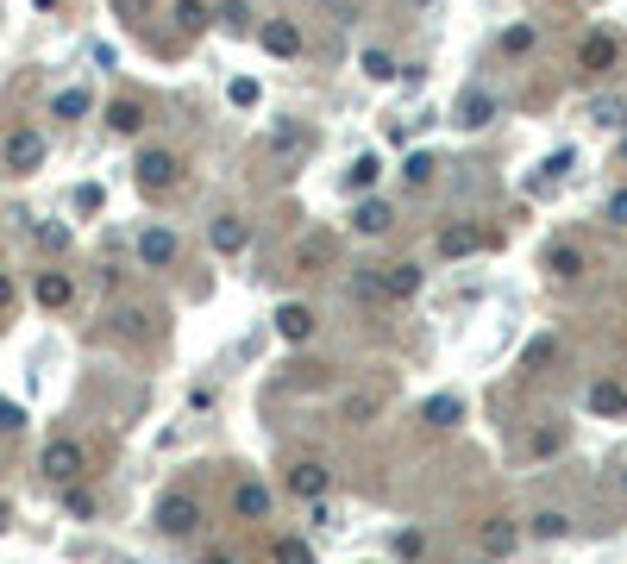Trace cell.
<instances>
[{
    "instance_id": "obj_1",
    "label": "cell",
    "mask_w": 627,
    "mask_h": 564,
    "mask_svg": "<svg viewBox=\"0 0 627 564\" xmlns=\"http://www.w3.org/2000/svg\"><path fill=\"white\" fill-rule=\"evenodd\" d=\"M138 188H145V195H170V188L182 182V157L176 151H138Z\"/></svg>"
},
{
    "instance_id": "obj_2",
    "label": "cell",
    "mask_w": 627,
    "mask_h": 564,
    "mask_svg": "<svg viewBox=\"0 0 627 564\" xmlns=\"http://www.w3.org/2000/svg\"><path fill=\"white\" fill-rule=\"evenodd\" d=\"M621 63V38L615 32H584V44H577V69H584V76H609V69Z\"/></svg>"
},
{
    "instance_id": "obj_3",
    "label": "cell",
    "mask_w": 627,
    "mask_h": 564,
    "mask_svg": "<svg viewBox=\"0 0 627 564\" xmlns=\"http://www.w3.org/2000/svg\"><path fill=\"white\" fill-rule=\"evenodd\" d=\"M176 257H182V239L170 226H145V232H138V264H145V270H170Z\"/></svg>"
},
{
    "instance_id": "obj_4",
    "label": "cell",
    "mask_w": 627,
    "mask_h": 564,
    "mask_svg": "<svg viewBox=\"0 0 627 564\" xmlns=\"http://www.w3.org/2000/svg\"><path fill=\"white\" fill-rule=\"evenodd\" d=\"M82 464H88V452H82L76 439H51V445H44V464H38V470H44L51 483H76Z\"/></svg>"
},
{
    "instance_id": "obj_5",
    "label": "cell",
    "mask_w": 627,
    "mask_h": 564,
    "mask_svg": "<svg viewBox=\"0 0 627 564\" xmlns=\"http://www.w3.org/2000/svg\"><path fill=\"white\" fill-rule=\"evenodd\" d=\"M0 157H7L13 176H32L38 163H44V138H38L32 126H13V132H7V151H0Z\"/></svg>"
},
{
    "instance_id": "obj_6",
    "label": "cell",
    "mask_w": 627,
    "mask_h": 564,
    "mask_svg": "<svg viewBox=\"0 0 627 564\" xmlns=\"http://www.w3.org/2000/svg\"><path fill=\"white\" fill-rule=\"evenodd\" d=\"M433 251L446 257H471V251H483V226L477 220H452V226H439V239H433Z\"/></svg>"
},
{
    "instance_id": "obj_7",
    "label": "cell",
    "mask_w": 627,
    "mask_h": 564,
    "mask_svg": "<svg viewBox=\"0 0 627 564\" xmlns=\"http://www.w3.org/2000/svg\"><path fill=\"white\" fill-rule=\"evenodd\" d=\"M201 527V508L189 496H164V508H157V533H170V539H189Z\"/></svg>"
},
{
    "instance_id": "obj_8",
    "label": "cell",
    "mask_w": 627,
    "mask_h": 564,
    "mask_svg": "<svg viewBox=\"0 0 627 564\" xmlns=\"http://www.w3.org/2000/svg\"><path fill=\"white\" fill-rule=\"evenodd\" d=\"M496 120V94H483V88H464L458 94V113H452V126H464V132H483Z\"/></svg>"
},
{
    "instance_id": "obj_9",
    "label": "cell",
    "mask_w": 627,
    "mask_h": 564,
    "mask_svg": "<svg viewBox=\"0 0 627 564\" xmlns=\"http://www.w3.org/2000/svg\"><path fill=\"white\" fill-rule=\"evenodd\" d=\"M289 489H295L301 502H320V496H327V489H333V470L308 458V464H295V470H289Z\"/></svg>"
},
{
    "instance_id": "obj_10",
    "label": "cell",
    "mask_w": 627,
    "mask_h": 564,
    "mask_svg": "<svg viewBox=\"0 0 627 564\" xmlns=\"http://www.w3.org/2000/svg\"><path fill=\"white\" fill-rule=\"evenodd\" d=\"M32 295H38V308H51V314H63L69 301H76V282H69L63 270H44L38 282H32Z\"/></svg>"
},
{
    "instance_id": "obj_11",
    "label": "cell",
    "mask_w": 627,
    "mask_h": 564,
    "mask_svg": "<svg viewBox=\"0 0 627 564\" xmlns=\"http://www.w3.org/2000/svg\"><path fill=\"white\" fill-rule=\"evenodd\" d=\"M276 333H283L289 345L314 339V308H308V301H289V308H276Z\"/></svg>"
},
{
    "instance_id": "obj_12",
    "label": "cell",
    "mask_w": 627,
    "mask_h": 564,
    "mask_svg": "<svg viewBox=\"0 0 627 564\" xmlns=\"http://www.w3.org/2000/svg\"><path fill=\"white\" fill-rule=\"evenodd\" d=\"M383 295L389 301H414L421 295V264H389L383 270Z\"/></svg>"
},
{
    "instance_id": "obj_13",
    "label": "cell",
    "mask_w": 627,
    "mask_h": 564,
    "mask_svg": "<svg viewBox=\"0 0 627 564\" xmlns=\"http://www.w3.org/2000/svg\"><path fill=\"white\" fill-rule=\"evenodd\" d=\"M232 514H239V521H264L270 514V489L264 483H239L232 489Z\"/></svg>"
},
{
    "instance_id": "obj_14",
    "label": "cell",
    "mask_w": 627,
    "mask_h": 564,
    "mask_svg": "<svg viewBox=\"0 0 627 564\" xmlns=\"http://www.w3.org/2000/svg\"><path fill=\"white\" fill-rule=\"evenodd\" d=\"M245 239H251V226H245L239 214H220V220H214V251H220V257H239Z\"/></svg>"
},
{
    "instance_id": "obj_15",
    "label": "cell",
    "mask_w": 627,
    "mask_h": 564,
    "mask_svg": "<svg viewBox=\"0 0 627 564\" xmlns=\"http://www.w3.org/2000/svg\"><path fill=\"white\" fill-rule=\"evenodd\" d=\"M258 38H264V51H270V57H295V51H301V26H289V19L264 26Z\"/></svg>"
},
{
    "instance_id": "obj_16",
    "label": "cell",
    "mask_w": 627,
    "mask_h": 564,
    "mask_svg": "<svg viewBox=\"0 0 627 564\" xmlns=\"http://www.w3.org/2000/svg\"><path fill=\"white\" fill-rule=\"evenodd\" d=\"M565 170H571V151H552V157L540 163V176H527V188H533V195H552V188L565 182Z\"/></svg>"
},
{
    "instance_id": "obj_17",
    "label": "cell",
    "mask_w": 627,
    "mask_h": 564,
    "mask_svg": "<svg viewBox=\"0 0 627 564\" xmlns=\"http://www.w3.org/2000/svg\"><path fill=\"white\" fill-rule=\"evenodd\" d=\"M214 26L232 32V38H251V7H245V0H220V7H214Z\"/></svg>"
},
{
    "instance_id": "obj_18",
    "label": "cell",
    "mask_w": 627,
    "mask_h": 564,
    "mask_svg": "<svg viewBox=\"0 0 627 564\" xmlns=\"http://www.w3.org/2000/svg\"><path fill=\"white\" fill-rule=\"evenodd\" d=\"M107 126L120 132V138L145 132V101H113V107H107Z\"/></svg>"
},
{
    "instance_id": "obj_19",
    "label": "cell",
    "mask_w": 627,
    "mask_h": 564,
    "mask_svg": "<svg viewBox=\"0 0 627 564\" xmlns=\"http://www.w3.org/2000/svg\"><path fill=\"white\" fill-rule=\"evenodd\" d=\"M521 546V527L515 521H483V552L502 558V552H515Z\"/></svg>"
},
{
    "instance_id": "obj_20",
    "label": "cell",
    "mask_w": 627,
    "mask_h": 564,
    "mask_svg": "<svg viewBox=\"0 0 627 564\" xmlns=\"http://www.w3.org/2000/svg\"><path fill=\"white\" fill-rule=\"evenodd\" d=\"M546 270L559 276V282H577V276H584V251H577V245H552L546 251Z\"/></svg>"
},
{
    "instance_id": "obj_21",
    "label": "cell",
    "mask_w": 627,
    "mask_h": 564,
    "mask_svg": "<svg viewBox=\"0 0 627 564\" xmlns=\"http://www.w3.org/2000/svg\"><path fill=\"white\" fill-rule=\"evenodd\" d=\"M333 257V232H314V239H301V251H295V270L308 276V270H320Z\"/></svg>"
},
{
    "instance_id": "obj_22",
    "label": "cell",
    "mask_w": 627,
    "mask_h": 564,
    "mask_svg": "<svg viewBox=\"0 0 627 564\" xmlns=\"http://www.w3.org/2000/svg\"><path fill=\"white\" fill-rule=\"evenodd\" d=\"M427 427H458V420H464V402H458V395H427Z\"/></svg>"
},
{
    "instance_id": "obj_23",
    "label": "cell",
    "mask_w": 627,
    "mask_h": 564,
    "mask_svg": "<svg viewBox=\"0 0 627 564\" xmlns=\"http://www.w3.org/2000/svg\"><path fill=\"white\" fill-rule=\"evenodd\" d=\"M176 26H182V38H195L201 26H214V7L207 0H176Z\"/></svg>"
},
{
    "instance_id": "obj_24",
    "label": "cell",
    "mask_w": 627,
    "mask_h": 564,
    "mask_svg": "<svg viewBox=\"0 0 627 564\" xmlns=\"http://www.w3.org/2000/svg\"><path fill=\"white\" fill-rule=\"evenodd\" d=\"M389 220H396V214H389V201H358V214H352L358 232H389Z\"/></svg>"
},
{
    "instance_id": "obj_25",
    "label": "cell",
    "mask_w": 627,
    "mask_h": 564,
    "mask_svg": "<svg viewBox=\"0 0 627 564\" xmlns=\"http://www.w3.org/2000/svg\"><path fill=\"white\" fill-rule=\"evenodd\" d=\"M590 408L596 414H627V389L621 383H590Z\"/></svg>"
},
{
    "instance_id": "obj_26",
    "label": "cell",
    "mask_w": 627,
    "mask_h": 564,
    "mask_svg": "<svg viewBox=\"0 0 627 564\" xmlns=\"http://www.w3.org/2000/svg\"><path fill=\"white\" fill-rule=\"evenodd\" d=\"M88 107H95V101H88V88H63L57 101H51V113H57V120H82Z\"/></svg>"
},
{
    "instance_id": "obj_27",
    "label": "cell",
    "mask_w": 627,
    "mask_h": 564,
    "mask_svg": "<svg viewBox=\"0 0 627 564\" xmlns=\"http://www.w3.org/2000/svg\"><path fill=\"white\" fill-rule=\"evenodd\" d=\"M571 533V521H565V514L559 508H546V514H533V539H565Z\"/></svg>"
},
{
    "instance_id": "obj_28",
    "label": "cell",
    "mask_w": 627,
    "mask_h": 564,
    "mask_svg": "<svg viewBox=\"0 0 627 564\" xmlns=\"http://www.w3.org/2000/svg\"><path fill=\"white\" fill-rule=\"evenodd\" d=\"M552 358H559V339H552V333H540V339L527 345V358H521V364H527V370H546Z\"/></svg>"
},
{
    "instance_id": "obj_29",
    "label": "cell",
    "mask_w": 627,
    "mask_h": 564,
    "mask_svg": "<svg viewBox=\"0 0 627 564\" xmlns=\"http://www.w3.org/2000/svg\"><path fill=\"white\" fill-rule=\"evenodd\" d=\"M377 170H383V163H377V157L364 151V157L352 163V170H345V188H370V182H377Z\"/></svg>"
},
{
    "instance_id": "obj_30",
    "label": "cell",
    "mask_w": 627,
    "mask_h": 564,
    "mask_svg": "<svg viewBox=\"0 0 627 564\" xmlns=\"http://www.w3.org/2000/svg\"><path fill=\"white\" fill-rule=\"evenodd\" d=\"M32 239H38L44 251H63V245H69V226H51V220H32Z\"/></svg>"
},
{
    "instance_id": "obj_31",
    "label": "cell",
    "mask_w": 627,
    "mask_h": 564,
    "mask_svg": "<svg viewBox=\"0 0 627 564\" xmlns=\"http://www.w3.org/2000/svg\"><path fill=\"white\" fill-rule=\"evenodd\" d=\"M345 420H352V427H370V420H377V395H352V402H345Z\"/></svg>"
},
{
    "instance_id": "obj_32",
    "label": "cell",
    "mask_w": 627,
    "mask_h": 564,
    "mask_svg": "<svg viewBox=\"0 0 627 564\" xmlns=\"http://www.w3.org/2000/svg\"><path fill=\"white\" fill-rule=\"evenodd\" d=\"M63 508L76 514V521H88V514H95V496H88V489H76V483H63Z\"/></svg>"
},
{
    "instance_id": "obj_33",
    "label": "cell",
    "mask_w": 627,
    "mask_h": 564,
    "mask_svg": "<svg viewBox=\"0 0 627 564\" xmlns=\"http://www.w3.org/2000/svg\"><path fill=\"white\" fill-rule=\"evenodd\" d=\"M364 76L370 82H389V76H396V57H389V51H364Z\"/></svg>"
},
{
    "instance_id": "obj_34",
    "label": "cell",
    "mask_w": 627,
    "mask_h": 564,
    "mask_svg": "<svg viewBox=\"0 0 627 564\" xmlns=\"http://www.w3.org/2000/svg\"><path fill=\"white\" fill-rule=\"evenodd\" d=\"M502 51H508V57L533 51V26H508V32H502Z\"/></svg>"
},
{
    "instance_id": "obj_35",
    "label": "cell",
    "mask_w": 627,
    "mask_h": 564,
    "mask_svg": "<svg viewBox=\"0 0 627 564\" xmlns=\"http://www.w3.org/2000/svg\"><path fill=\"white\" fill-rule=\"evenodd\" d=\"M276 564H314V552L301 546V539H283V546H276Z\"/></svg>"
},
{
    "instance_id": "obj_36",
    "label": "cell",
    "mask_w": 627,
    "mask_h": 564,
    "mask_svg": "<svg viewBox=\"0 0 627 564\" xmlns=\"http://www.w3.org/2000/svg\"><path fill=\"white\" fill-rule=\"evenodd\" d=\"M402 176H408L414 188H421V182L433 176V157H427V151H414V157H408V170H402Z\"/></svg>"
},
{
    "instance_id": "obj_37",
    "label": "cell",
    "mask_w": 627,
    "mask_h": 564,
    "mask_svg": "<svg viewBox=\"0 0 627 564\" xmlns=\"http://www.w3.org/2000/svg\"><path fill=\"white\" fill-rule=\"evenodd\" d=\"M19 427H26V408H19V402H0V433H19Z\"/></svg>"
},
{
    "instance_id": "obj_38",
    "label": "cell",
    "mask_w": 627,
    "mask_h": 564,
    "mask_svg": "<svg viewBox=\"0 0 627 564\" xmlns=\"http://www.w3.org/2000/svg\"><path fill=\"white\" fill-rule=\"evenodd\" d=\"M76 214H101V188H95V182L76 188Z\"/></svg>"
},
{
    "instance_id": "obj_39",
    "label": "cell",
    "mask_w": 627,
    "mask_h": 564,
    "mask_svg": "<svg viewBox=\"0 0 627 564\" xmlns=\"http://www.w3.org/2000/svg\"><path fill=\"white\" fill-rule=\"evenodd\" d=\"M13 308H19V289H13V276H7V270H0V320H7Z\"/></svg>"
},
{
    "instance_id": "obj_40",
    "label": "cell",
    "mask_w": 627,
    "mask_h": 564,
    "mask_svg": "<svg viewBox=\"0 0 627 564\" xmlns=\"http://www.w3.org/2000/svg\"><path fill=\"white\" fill-rule=\"evenodd\" d=\"M602 214H609V226H627V188H615V195H609V207H602Z\"/></svg>"
},
{
    "instance_id": "obj_41",
    "label": "cell",
    "mask_w": 627,
    "mask_h": 564,
    "mask_svg": "<svg viewBox=\"0 0 627 564\" xmlns=\"http://www.w3.org/2000/svg\"><path fill=\"white\" fill-rule=\"evenodd\" d=\"M232 101L251 107V101H258V82H245V76H239V82H232Z\"/></svg>"
},
{
    "instance_id": "obj_42",
    "label": "cell",
    "mask_w": 627,
    "mask_h": 564,
    "mask_svg": "<svg viewBox=\"0 0 627 564\" xmlns=\"http://www.w3.org/2000/svg\"><path fill=\"white\" fill-rule=\"evenodd\" d=\"M596 126H621V107L615 101H596Z\"/></svg>"
},
{
    "instance_id": "obj_43",
    "label": "cell",
    "mask_w": 627,
    "mask_h": 564,
    "mask_svg": "<svg viewBox=\"0 0 627 564\" xmlns=\"http://www.w3.org/2000/svg\"><path fill=\"white\" fill-rule=\"evenodd\" d=\"M145 7H151V0H113V13H120V19H138Z\"/></svg>"
},
{
    "instance_id": "obj_44",
    "label": "cell",
    "mask_w": 627,
    "mask_h": 564,
    "mask_svg": "<svg viewBox=\"0 0 627 564\" xmlns=\"http://www.w3.org/2000/svg\"><path fill=\"white\" fill-rule=\"evenodd\" d=\"M621 163H627V138H621Z\"/></svg>"
},
{
    "instance_id": "obj_45",
    "label": "cell",
    "mask_w": 627,
    "mask_h": 564,
    "mask_svg": "<svg viewBox=\"0 0 627 564\" xmlns=\"http://www.w3.org/2000/svg\"><path fill=\"white\" fill-rule=\"evenodd\" d=\"M320 7H339V0H320Z\"/></svg>"
},
{
    "instance_id": "obj_46",
    "label": "cell",
    "mask_w": 627,
    "mask_h": 564,
    "mask_svg": "<svg viewBox=\"0 0 627 564\" xmlns=\"http://www.w3.org/2000/svg\"><path fill=\"white\" fill-rule=\"evenodd\" d=\"M207 564H226V558H207Z\"/></svg>"
},
{
    "instance_id": "obj_47",
    "label": "cell",
    "mask_w": 627,
    "mask_h": 564,
    "mask_svg": "<svg viewBox=\"0 0 627 564\" xmlns=\"http://www.w3.org/2000/svg\"><path fill=\"white\" fill-rule=\"evenodd\" d=\"M621 489H627V477H621Z\"/></svg>"
}]
</instances>
